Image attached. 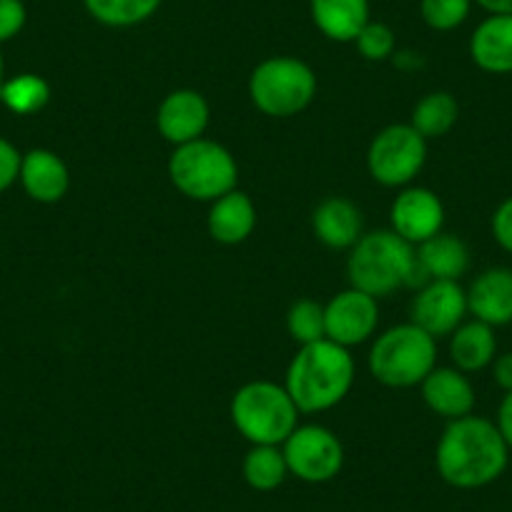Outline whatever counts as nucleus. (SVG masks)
<instances>
[{
  "label": "nucleus",
  "mask_w": 512,
  "mask_h": 512,
  "mask_svg": "<svg viewBox=\"0 0 512 512\" xmlns=\"http://www.w3.org/2000/svg\"><path fill=\"white\" fill-rule=\"evenodd\" d=\"M510 462V447L492 420L477 415L447 422L435 450L442 480L457 490H480L500 480Z\"/></svg>",
  "instance_id": "nucleus-1"
},
{
  "label": "nucleus",
  "mask_w": 512,
  "mask_h": 512,
  "mask_svg": "<svg viewBox=\"0 0 512 512\" xmlns=\"http://www.w3.org/2000/svg\"><path fill=\"white\" fill-rule=\"evenodd\" d=\"M352 384L354 359L349 349L332 339H319L304 344L289 362L284 387L299 412L314 415L337 407L349 395Z\"/></svg>",
  "instance_id": "nucleus-2"
},
{
  "label": "nucleus",
  "mask_w": 512,
  "mask_h": 512,
  "mask_svg": "<svg viewBox=\"0 0 512 512\" xmlns=\"http://www.w3.org/2000/svg\"><path fill=\"white\" fill-rule=\"evenodd\" d=\"M349 284L379 299L402 287H425L417 249L395 231H372L352 246L347 259Z\"/></svg>",
  "instance_id": "nucleus-3"
},
{
  "label": "nucleus",
  "mask_w": 512,
  "mask_h": 512,
  "mask_svg": "<svg viewBox=\"0 0 512 512\" xmlns=\"http://www.w3.org/2000/svg\"><path fill=\"white\" fill-rule=\"evenodd\" d=\"M299 415L287 387L267 379L244 384L231 400V422L251 445H284L299 427Z\"/></svg>",
  "instance_id": "nucleus-4"
},
{
  "label": "nucleus",
  "mask_w": 512,
  "mask_h": 512,
  "mask_svg": "<svg viewBox=\"0 0 512 512\" xmlns=\"http://www.w3.org/2000/svg\"><path fill=\"white\" fill-rule=\"evenodd\" d=\"M437 367V339L417 324H400L374 339L369 372L384 387H417Z\"/></svg>",
  "instance_id": "nucleus-5"
},
{
  "label": "nucleus",
  "mask_w": 512,
  "mask_h": 512,
  "mask_svg": "<svg viewBox=\"0 0 512 512\" xmlns=\"http://www.w3.org/2000/svg\"><path fill=\"white\" fill-rule=\"evenodd\" d=\"M169 179L194 201H216L236 189L239 166L229 149L211 139H196L176 146L169 159Z\"/></svg>",
  "instance_id": "nucleus-6"
},
{
  "label": "nucleus",
  "mask_w": 512,
  "mask_h": 512,
  "mask_svg": "<svg viewBox=\"0 0 512 512\" xmlns=\"http://www.w3.org/2000/svg\"><path fill=\"white\" fill-rule=\"evenodd\" d=\"M314 96H317V76L309 63L299 58H267L249 76L251 103L267 116H297L314 101Z\"/></svg>",
  "instance_id": "nucleus-7"
},
{
  "label": "nucleus",
  "mask_w": 512,
  "mask_h": 512,
  "mask_svg": "<svg viewBox=\"0 0 512 512\" xmlns=\"http://www.w3.org/2000/svg\"><path fill=\"white\" fill-rule=\"evenodd\" d=\"M427 161V141L410 123H395L382 128L367 151V169L377 184L407 186L422 171Z\"/></svg>",
  "instance_id": "nucleus-8"
},
{
  "label": "nucleus",
  "mask_w": 512,
  "mask_h": 512,
  "mask_svg": "<svg viewBox=\"0 0 512 512\" xmlns=\"http://www.w3.org/2000/svg\"><path fill=\"white\" fill-rule=\"evenodd\" d=\"M289 475L309 485L334 480L344 467V447L332 430L322 425L297 427L282 445Z\"/></svg>",
  "instance_id": "nucleus-9"
},
{
  "label": "nucleus",
  "mask_w": 512,
  "mask_h": 512,
  "mask_svg": "<svg viewBox=\"0 0 512 512\" xmlns=\"http://www.w3.org/2000/svg\"><path fill=\"white\" fill-rule=\"evenodd\" d=\"M467 314V292L460 282L432 279L420 287L412 302V324L427 332L430 337H450Z\"/></svg>",
  "instance_id": "nucleus-10"
},
{
  "label": "nucleus",
  "mask_w": 512,
  "mask_h": 512,
  "mask_svg": "<svg viewBox=\"0 0 512 512\" xmlns=\"http://www.w3.org/2000/svg\"><path fill=\"white\" fill-rule=\"evenodd\" d=\"M379 322L377 299L359 289L349 287L339 292L329 304H324V327L327 339L342 344V347H357L374 334Z\"/></svg>",
  "instance_id": "nucleus-11"
},
{
  "label": "nucleus",
  "mask_w": 512,
  "mask_h": 512,
  "mask_svg": "<svg viewBox=\"0 0 512 512\" xmlns=\"http://www.w3.org/2000/svg\"><path fill=\"white\" fill-rule=\"evenodd\" d=\"M390 221L395 234L410 241L412 246H420L422 241L432 239L442 231L445 206H442L440 196L435 191L425 189V186H412V189H405L395 199Z\"/></svg>",
  "instance_id": "nucleus-12"
},
{
  "label": "nucleus",
  "mask_w": 512,
  "mask_h": 512,
  "mask_svg": "<svg viewBox=\"0 0 512 512\" xmlns=\"http://www.w3.org/2000/svg\"><path fill=\"white\" fill-rule=\"evenodd\" d=\"M209 116V103L199 91L179 88L161 101L159 111H156V128L169 144L184 146L196 139H204Z\"/></svg>",
  "instance_id": "nucleus-13"
},
{
  "label": "nucleus",
  "mask_w": 512,
  "mask_h": 512,
  "mask_svg": "<svg viewBox=\"0 0 512 512\" xmlns=\"http://www.w3.org/2000/svg\"><path fill=\"white\" fill-rule=\"evenodd\" d=\"M420 387L425 405L447 422L472 415L475 387L457 367H435L422 379Z\"/></svg>",
  "instance_id": "nucleus-14"
},
{
  "label": "nucleus",
  "mask_w": 512,
  "mask_h": 512,
  "mask_svg": "<svg viewBox=\"0 0 512 512\" xmlns=\"http://www.w3.org/2000/svg\"><path fill=\"white\" fill-rule=\"evenodd\" d=\"M467 312L490 327L512 324V269L492 267L467 289Z\"/></svg>",
  "instance_id": "nucleus-15"
},
{
  "label": "nucleus",
  "mask_w": 512,
  "mask_h": 512,
  "mask_svg": "<svg viewBox=\"0 0 512 512\" xmlns=\"http://www.w3.org/2000/svg\"><path fill=\"white\" fill-rule=\"evenodd\" d=\"M18 181L38 204H56L68 194L71 186V174L68 166L56 151L33 149L21 159V174Z\"/></svg>",
  "instance_id": "nucleus-16"
},
{
  "label": "nucleus",
  "mask_w": 512,
  "mask_h": 512,
  "mask_svg": "<svg viewBox=\"0 0 512 512\" xmlns=\"http://www.w3.org/2000/svg\"><path fill=\"white\" fill-rule=\"evenodd\" d=\"M470 58L490 76L512 73V16H487L470 36Z\"/></svg>",
  "instance_id": "nucleus-17"
},
{
  "label": "nucleus",
  "mask_w": 512,
  "mask_h": 512,
  "mask_svg": "<svg viewBox=\"0 0 512 512\" xmlns=\"http://www.w3.org/2000/svg\"><path fill=\"white\" fill-rule=\"evenodd\" d=\"M206 226H209L211 239L219 241V244H241V241L249 239L251 231H254L256 226L254 201L239 189L229 191V194H224L221 199L211 201Z\"/></svg>",
  "instance_id": "nucleus-18"
},
{
  "label": "nucleus",
  "mask_w": 512,
  "mask_h": 512,
  "mask_svg": "<svg viewBox=\"0 0 512 512\" xmlns=\"http://www.w3.org/2000/svg\"><path fill=\"white\" fill-rule=\"evenodd\" d=\"M309 13L324 38L354 43L369 23V0H309Z\"/></svg>",
  "instance_id": "nucleus-19"
},
{
  "label": "nucleus",
  "mask_w": 512,
  "mask_h": 512,
  "mask_svg": "<svg viewBox=\"0 0 512 512\" xmlns=\"http://www.w3.org/2000/svg\"><path fill=\"white\" fill-rule=\"evenodd\" d=\"M312 226L317 239L329 249H352L362 239V214L352 201L342 196L324 199L314 209Z\"/></svg>",
  "instance_id": "nucleus-20"
},
{
  "label": "nucleus",
  "mask_w": 512,
  "mask_h": 512,
  "mask_svg": "<svg viewBox=\"0 0 512 512\" xmlns=\"http://www.w3.org/2000/svg\"><path fill=\"white\" fill-rule=\"evenodd\" d=\"M415 249L417 262H420L427 282H432V279L460 282V277H465L467 269H470V249L455 234H442L440 231Z\"/></svg>",
  "instance_id": "nucleus-21"
},
{
  "label": "nucleus",
  "mask_w": 512,
  "mask_h": 512,
  "mask_svg": "<svg viewBox=\"0 0 512 512\" xmlns=\"http://www.w3.org/2000/svg\"><path fill=\"white\" fill-rule=\"evenodd\" d=\"M450 357L460 372H482L497 357V337L495 327L470 319L462 322L455 332L450 334Z\"/></svg>",
  "instance_id": "nucleus-22"
},
{
  "label": "nucleus",
  "mask_w": 512,
  "mask_h": 512,
  "mask_svg": "<svg viewBox=\"0 0 512 512\" xmlns=\"http://www.w3.org/2000/svg\"><path fill=\"white\" fill-rule=\"evenodd\" d=\"M457 118H460L457 98L447 91H432L425 98H420L417 106L412 108L410 126L425 141L442 139V136H447L455 128Z\"/></svg>",
  "instance_id": "nucleus-23"
},
{
  "label": "nucleus",
  "mask_w": 512,
  "mask_h": 512,
  "mask_svg": "<svg viewBox=\"0 0 512 512\" xmlns=\"http://www.w3.org/2000/svg\"><path fill=\"white\" fill-rule=\"evenodd\" d=\"M241 472H244L246 485L256 492H272L282 487L289 475L282 445H251V450L244 455Z\"/></svg>",
  "instance_id": "nucleus-24"
},
{
  "label": "nucleus",
  "mask_w": 512,
  "mask_h": 512,
  "mask_svg": "<svg viewBox=\"0 0 512 512\" xmlns=\"http://www.w3.org/2000/svg\"><path fill=\"white\" fill-rule=\"evenodd\" d=\"M88 16L106 28H134L156 16L161 0H83Z\"/></svg>",
  "instance_id": "nucleus-25"
},
{
  "label": "nucleus",
  "mask_w": 512,
  "mask_h": 512,
  "mask_svg": "<svg viewBox=\"0 0 512 512\" xmlns=\"http://www.w3.org/2000/svg\"><path fill=\"white\" fill-rule=\"evenodd\" d=\"M0 101L6 103L8 111H13L16 116H33L48 106L51 86H48L46 78L36 76V73H21V76L3 83Z\"/></svg>",
  "instance_id": "nucleus-26"
},
{
  "label": "nucleus",
  "mask_w": 512,
  "mask_h": 512,
  "mask_svg": "<svg viewBox=\"0 0 512 512\" xmlns=\"http://www.w3.org/2000/svg\"><path fill=\"white\" fill-rule=\"evenodd\" d=\"M287 332L294 342L312 344L319 339H327V327H324V307L314 299H299L287 312Z\"/></svg>",
  "instance_id": "nucleus-27"
},
{
  "label": "nucleus",
  "mask_w": 512,
  "mask_h": 512,
  "mask_svg": "<svg viewBox=\"0 0 512 512\" xmlns=\"http://www.w3.org/2000/svg\"><path fill=\"white\" fill-rule=\"evenodd\" d=\"M472 6V0H420V16L432 31L450 33L470 18Z\"/></svg>",
  "instance_id": "nucleus-28"
},
{
  "label": "nucleus",
  "mask_w": 512,
  "mask_h": 512,
  "mask_svg": "<svg viewBox=\"0 0 512 512\" xmlns=\"http://www.w3.org/2000/svg\"><path fill=\"white\" fill-rule=\"evenodd\" d=\"M354 46H357L359 56H362L364 61L379 63L395 56L397 36L387 23L369 21L367 26L362 28V33L354 38Z\"/></svg>",
  "instance_id": "nucleus-29"
},
{
  "label": "nucleus",
  "mask_w": 512,
  "mask_h": 512,
  "mask_svg": "<svg viewBox=\"0 0 512 512\" xmlns=\"http://www.w3.org/2000/svg\"><path fill=\"white\" fill-rule=\"evenodd\" d=\"M28 21L23 0H0V43L11 41L23 31Z\"/></svg>",
  "instance_id": "nucleus-30"
},
{
  "label": "nucleus",
  "mask_w": 512,
  "mask_h": 512,
  "mask_svg": "<svg viewBox=\"0 0 512 512\" xmlns=\"http://www.w3.org/2000/svg\"><path fill=\"white\" fill-rule=\"evenodd\" d=\"M23 154L11 144V141L0 139V194L11 189L21 174Z\"/></svg>",
  "instance_id": "nucleus-31"
},
{
  "label": "nucleus",
  "mask_w": 512,
  "mask_h": 512,
  "mask_svg": "<svg viewBox=\"0 0 512 512\" xmlns=\"http://www.w3.org/2000/svg\"><path fill=\"white\" fill-rule=\"evenodd\" d=\"M490 229L495 241L500 244V249L512 254V196H507V199L497 206L495 214H492Z\"/></svg>",
  "instance_id": "nucleus-32"
},
{
  "label": "nucleus",
  "mask_w": 512,
  "mask_h": 512,
  "mask_svg": "<svg viewBox=\"0 0 512 512\" xmlns=\"http://www.w3.org/2000/svg\"><path fill=\"white\" fill-rule=\"evenodd\" d=\"M492 379L502 392H512V352L497 354L492 359Z\"/></svg>",
  "instance_id": "nucleus-33"
},
{
  "label": "nucleus",
  "mask_w": 512,
  "mask_h": 512,
  "mask_svg": "<svg viewBox=\"0 0 512 512\" xmlns=\"http://www.w3.org/2000/svg\"><path fill=\"white\" fill-rule=\"evenodd\" d=\"M495 425L500 430L505 445L512 450V392H505V397H502L500 407H497Z\"/></svg>",
  "instance_id": "nucleus-34"
},
{
  "label": "nucleus",
  "mask_w": 512,
  "mask_h": 512,
  "mask_svg": "<svg viewBox=\"0 0 512 512\" xmlns=\"http://www.w3.org/2000/svg\"><path fill=\"white\" fill-rule=\"evenodd\" d=\"M487 16H512V0H472Z\"/></svg>",
  "instance_id": "nucleus-35"
},
{
  "label": "nucleus",
  "mask_w": 512,
  "mask_h": 512,
  "mask_svg": "<svg viewBox=\"0 0 512 512\" xmlns=\"http://www.w3.org/2000/svg\"><path fill=\"white\" fill-rule=\"evenodd\" d=\"M3 83H6V68H3V56H0V91H3Z\"/></svg>",
  "instance_id": "nucleus-36"
}]
</instances>
